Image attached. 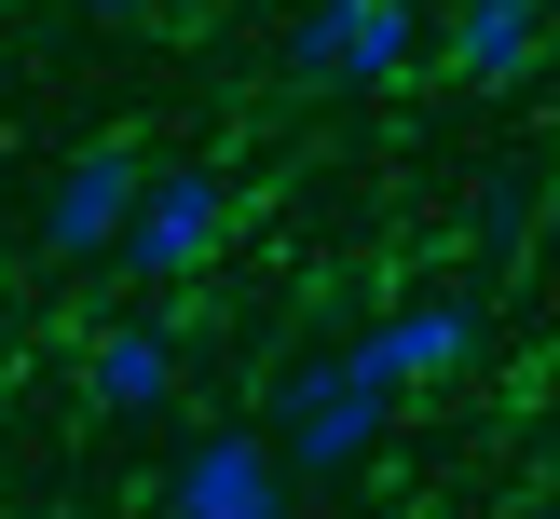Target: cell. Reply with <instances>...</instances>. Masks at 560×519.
<instances>
[{"mask_svg":"<svg viewBox=\"0 0 560 519\" xmlns=\"http://www.w3.org/2000/svg\"><path fill=\"white\" fill-rule=\"evenodd\" d=\"M82 397H96L109 424H151V410L178 397V342H164L151 315H124V328H96V355H82Z\"/></svg>","mask_w":560,"mask_h":519,"instance_id":"52a82bcc","label":"cell"},{"mask_svg":"<svg viewBox=\"0 0 560 519\" xmlns=\"http://www.w3.org/2000/svg\"><path fill=\"white\" fill-rule=\"evenodd\" d=\"M397 397H410V382L383 369L370 328H355V342H328V355H301L288 397H273V451H288V479H355V464L397 437Z\"/></svg>","mask_w":560,"mask_h":519,"instance_id":"6da1fadb","label":"cell"},{"mask_svg":"<svg viewBox=\"0 0 560 519\" xmlns=\"http://www.w3.org/2000/svg\"><path fill=\"white\" fill-rule=\"evenodd\" d=\"M164 519H288V451L260 424H206L164 464Z\"/></svg>","mask_w":560,"mask_h":519,"instance_id":"277c9868","label":"cell"},{"mask_svg":"<svg viewBox=\"0 0 560 519\" xmlns=\"http://www.w3.org/2000/svg\"><path fill=\"white\" fill-rule=\"evenodd\" d=\"M137 191H151V164H137L124 137L69 151V164H55V191H42V246H55V260H124V233H137Z\"/></svg>","mask_w":560,"mask_h":519,"instance_id":"5b68a950","label":"cell"},{"mask_svg":"<svg viewBox=\"0 0 560 519\" xmlns=\"http://www.w3.org/2000/svg\"><path fill=\"white\" fill-rule=\"evenodd\" d=\"M82 14H96V27H137V14H164V0H82Z\"/></svg>","mask_w":560,"mask_h":519,"instance_id":"9c48e42d","label":"cell"},{"mask_svg":"<svg viewBox=\"0 0 560 519\" xmlns=\"http://www.w3.org/2000/svg\"><path fill=\"white\" fill-rule=\"evenodd\" d=\"M370 342H383V369H397L410 397H424V382H465V369H479L492 315H479V300H465V287H424V300H397V315H383Z\"/></svg>","mask_w":560,"mask_h":519,"instance_id":"8992f818","label":"cell"},{"mask_svg":"<svg viewBox=\"0 0 560 519\" xmlns=\"http://www.w3.org/2000/svg\"><path fill=\"white\" fill-rule=\"evenodd\" d=\"M547 14L560 0H452V69L465 82H520L547 55Z\"/></svg>","mask_w":560,"mask_h":519,"instance_id":"ba28073f","label":"cell"},{"mask_svg":"<svg viewBox=\"0 0 560 519\" xmlns=\"http://www.w3.org/2000/svg\"><path fill=\"white\" fill-rule=\"evenodd\" d=\"M424 69V0H301L288 14V82L315 96H383Z\"/></svg>","mask_w":560,"mask_h":519,"instance_id":"7a4b0ae2","label":"cell"},{"mask_svg":"<svg viewBox=\"0 0 560 519\" xmlns=\"http://www.w3.org/2000/svg\"><path fill=\"white\" fill-rule=\"evenodd\" d=\"M219 233H233V178H219V164H151V191H137V233H124V273L178 287V273H206V260H219Z\"/></svg>","mask_w":560,"mask_h":519,"instance_id":"3957f363","label":"cell"}]
</instances>
